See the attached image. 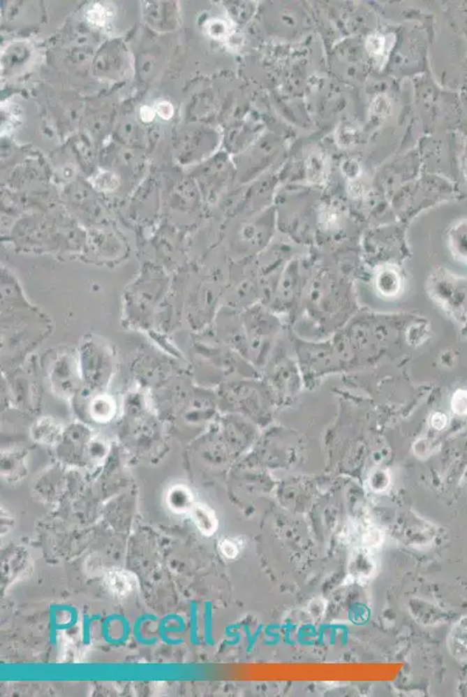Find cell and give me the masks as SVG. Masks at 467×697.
I'll return each mask as SVG.
<instances>
[{
  "instance_id": "6da1fadb",
  "label": "cell",
  "mask_w": 467,
  "mask_h": 697,
  "mask_svg": "<svg viewBox=\"0 0 467 697\" xmlns=\"http://www.w3.org/2000/svg\"><path fill=\"white\" fill-rule=\"evenodd\" d=\"M83 388L80 392H104L114 371V357L104 343L85 339L78 351Z\"/></svg>"
},
{
  "instance_id": "7a4b0ae2",
  "label": "cell",
  "mask_w": 467,
  "mask_h": 697,
  "mask_svg": "<svg viewBox=\"0 0 467 697\" xmlns=\"http://www.w3.org/2000/svg\"><path fill=\"white\" fill-rule=\"evenodd\" d=\"M49 383L56 395L70 400L83 388L78 353L61 352L49 369Z\"/></svg>"
},
{
  "instance_id": "3957f363",
  "label": "cell",
  "mask_w": 467,
  "mask_h": 697,
  "mask_svg": "<svg viewBox=\"0 0 467 697\" xmlns=\"http://www.w3.org/2000/svg\"><path fill=\"white\" fill-rule=\"evenodd\" d=\"M126 69L125 50H122L119 43L110 42L99 50L97 57L94 59V71L103 76L117 80L122 76Z\"/></svg>"
},
{
  "instance_id": "277c9868",
  "label": "cell",
  "mask_w": 467,
  "mask_h": 697,
  "mask_svg": "<svg viewBox=\"0 0 467 697\" xmlns=\"http://www.w3.org/2000/svg\"><path fill=\"white\" fill-rule=\"evenodd\" d=\"M178 8L172 3L148 1L143 7L147 24L158 31H170L178 24Z\"/></svg>"
},
{
  "instance_id": "5b68a950",
  "label": "cell",
  "mask_w": 467,
  "mask_h": 697,
  "mask_svg": "<svg viewBox=\"0 0 467 697\" xmlns=\"http://www.w3.org/2000/svg\"><path fill=\"white\" fill-rule=\"evenodd\" d=\"M80 395L87 397V401L85 404L87 406L84 411L94 422L105 423L111 421L114 416V400L108 394L104 392H94V393L82 392Z\"/></svg>"
},
{
  "instance_id": "8992f818",
  "label": "cell",
  "mask_w": 467,
  "mask_h": 697,
  "mask_svg": "<svg viewBox=\"0 0 467 697\" xmlns=\"http://www.w3.org/2000/svg\"><path fill=\"white\" fill-rule=\"evenodd\" d=\"M64 435L62 425L52 418H38L31 429V439L45 446H54L61 442Z\"/></svg>"
},
{
  "instance_id": "52a82bcc",
  "label": "cell",
  "mask_w": 467,
  "mask_h": 697,
  "mask_svg": "<svg viewBox=\"0 0 467 697\" xmlns=\"http://www.w3.org/2000/svg\"><path fill=\"white\" fill-rule=\"evenodd\" d=\"M105 585L112 595L126 597L134 592L135 579L127 571L112 570L105 577Z\"/></svg>"
},
{
  "instance_id": "ba28073f",
  "label": "cell",
  "mask_w": 467,
  "mask_h": 697,
  "mask_svg": "<svg viewBox=\"0 0 467 697\" xmlns=\"http://www.w3.org/2000/svg\"><path fill=\"white\" fill-rule=\"evenodd\" d=\"M194 524L205 536H212L218 530V518L214 511L204 504H194L190 511Z\"/></svg>"
},
{
  "instance_id": "9c48e42d",
  "label": "cell",
  "mask_w": 467,
  "mask_h": 697,
  "mask_svg": "<svg viewBox=\"0 0 467 697\" xmlns=\"http://www.w3.org/2000/svg\"><path fill=\"white\" fill-rule=\"evenodd\" d=\"M166 502L171 511L177 514H186L193 508V497L191 490L185 486L172 487L168 493Z\"/></svg>"
},
{
  "instance_id": "30bf717a",
  "label": "cell",
  "mask_w": 467,
  "mask_h": 697,
  "mask_svg": "<svg viewBox=\"0 0 467 697\" xmlns=\"http://www.w3.org/2000/svg\"><path fill=\"white\" fill-rule=\"evenodd\" d=\"M110 17H111L110 10L101 3L91 5L87 10V21L96 27H105L110 20Z\"/></svg>"
},
{
  "instance_id": "8fae6325",
  "label": "cell",
  "mask_w": 467,
  "mask_h": 697,
  "mask_svg": "<svg viewBox=\"0 0 467 697\" xmlns=\"http://www.w3.org/2000/svg\"><path fill=\"white\" fill-rule=\"evenodd\" d=\"M92 183L99 190L111 192L117 189L119 182L118 178L113 173H110V171H101V173L94 175Z\"/></svg>"
},
{
  "instance_id": "7c38bea8",
  "label": "cell",
  "mask_w": 467,
  "mask_h": 697,
  "mask_svg": "<svg viewBox=\"0 0 467 697\" xmlns=\"http://www.w3.org/2000/svg\"><path fill=\"white\" fill-rule=\"evenodd\" d=\"M207 24H206L207 33L208 35H211L212 38H225L228 34V24L225 21L213 19V20L208 21Z\"/></svg>"
},
{
  "instance_id": "4fadbf2b",
  "label": "cell",
  "mask_w": 467,
  "mask_h": 697,
  "mask_svg": "<svg viewBox=\"0 0 467 697\" xmlns=\"http://www.w3.org/2000/svg\"><path fill=\"white\" fill-rule=\"evenodd\" d=\"M218 549H220L222 556L228 558V559H234V558L239 556V545L235 539H222L221 542H220V545H218Z\"/></svg>"
},
{
  "instance_id": "5bb4252c",
  "label": "cell",
  "mask_w": 467,
  "mask_h": 697,
  "mask_svg": "<svg viewBox=\"0 0 467 697\" xmlns=\"http://www.w3.org/2000/svg\"><path fill=\"white\" fill-rule=\"evenodd\" d=\"M156 113L159 115V117H163V119H171L173 115V106L170 104L169 101H162L157 105L156 108Z\"/></svg>"
},
{
  "instance_id": "9a60e30c",
  "label": "cell",
  "mask_w": 467,
  "mask_h": 697,
  "mask_svg": "<svg viewBox=\"0 0 467 697\" xmlns=\"http://www.w3.org/2000/svg\"><path fill=\"white\" fill-rule=\"evenodd\" d=\"M456 399H457V402H454V404H457V406H454V409H456V411H457V413H459V415L466 414L467 392H464V395H461V393H458L457 395H456Z\"/></svg>"
},
{
  "instance_id": "2e32d148",
  "label": "cell",
  "mask_w": 467,
  "mask_h": 697,
  "mask_svg": "<svg viewBox=\"0 0 467 697\" xmlns=\"http://www.w3.org/2000/svg\"><path fill=\"white\" fill-rule=\"evenodd\" d=\"M156 111H153L151 108H148V106H144V108H141V119L146 122H149V121L153 120L154 117H155Z\"/></svg>"
}]
</instances>
